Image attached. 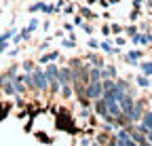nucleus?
Returning a JSON list of instances; mask_svg holds the SVG:
<instances>
[{
  "instance_id": "nucleus-18",
  "label": "nucleus",
  "mask_w": 152,
  "mask_h": 146,
  "mask_svg": "<svg viewBox=\"0 0 152 146\" xmlns=\"http://www.w3.org/2000/svg\"><path fill=\"white\" fill-rule=\"evenodd\" d=\"M99 47H102V51H104V53H114V51H116V49H112V47H110L108 43H102Z\"/></svg>"
},
{
  "instance_id": "nucleus-30",
  "label": "nucleus",
  "mask_w": 152,
  "mask_h": 146,
  "mask_svg": "<svg viewBox=\"0 0 152 146\" xmlns=\"http://www.w3.org/2000/svg\"><path fill=\"white\" fill-rule=\"evenodd\" d=\"M148 142H150V144H152V129H150V131H148Z\"/></svg>"
},
{
  "instance_id": "nucleus-17",
  "label": "nucleus",
  "mask_w": 152,
  "mask_h": 146,
  "mask_svg": "<svg viewBox=\"0 0 152 146\" xmlns=\"http://www.w3.org/2000/svg\"><path fill=\"white\" fill-rule=\"evenodd\" d=\"M61 93H64V98H70V95H72V89H70V85H61Z\"/></svg>"
},
{
  "instance_id": "nucleus-14",
  "label": "nucleus",
  "mask_w": 152,
  "mask_h": 146,
  "mask_svg": "<svg viewBox=\"0 0 152 146\" xmlns=\"http://www.w3.org/2000/svg\"><path fill=\"white\" fill-rule=\"evenodd\" d=\"M15 32H17V30H9V32H4V34H2V36H0V43H7V40H9V38H11V36H13V34H15Z\"/></svg>"
},
{
  "instance_id": "nucleus-31",
  "label": "nucleus",
  "mask_w": 152,
  "mask_h": 146,
  "mask_svg": "<svg viewBox=\"0 0 152 146\" xmlns=\"http://www.w3.org/2000/svg\"><path fill=\"white\" fill-rule=\"evenodd\" d=\"M133 4H135V7H140V4H142V0H133Z\"/></svg>"
},
{
  "instance_id": "nucleus-23",
  "label": "nucleus",
  "mask_w": 152,
  "mask_h": 146,
  "mask_svg": "<svg viewBox=\"0 0 152 146\" xmlns=\"http://www.w3.org/2000/svg\"><path fill=\"white\" fill-rule=\"evenodd\" d=\"M23 68H26L28 72H32V70H34V64H32V62H28V64H23Z\"/></svg>"
},
{
  "instance_id": "nucleus-26",
  "label": "nucleus",
  "mask_w": 152,
  "mask_h": 146,
  "mask_svg": "<svg viewBox=\"0 0 152 146\" xmlns=\"http://www.w3.org/2000/svg\"><path fill=\"white\" fill-rule=\"evenodd\" d=\"M137 146H152V144H150V142H146V140H140V142H137Z\"/></svg>"
},
{
  "instance_id": "nucleus-20",
  "label": "nucleus",
  "mask_w": 152,
  "mask_h": 146,
  "mask_svg": "<svg viewBox=\"0 0 152 146\" xmlns=\"http://www.w3.org/2000/svg\"><path fill=\"white\" fill-rule=\"evenodd\" d=\"M36 28H38V21H36V19H32V21L28 23V32H34Z\"/></svg>"
},
{
  "instance_id": "nucleus-27",
  "label": "nucleus",
  "mask_w": 152,
  "mask_h": 146,
  "mask_svg": "<svg viewBox=\"0 0 152 146\" xmlns=\"http://www.w3.org/2000/svg\"><path fill=\"white\" fill-rule=\"evenodd\" d=\"M89 47H91V49H97L99 45H97V43H95V40H89Z\"/></svg>"
},
{
  "instance_id": "nucleus-19",
  "label": "nucleus",
  "mask_w": 152,
  "mask_h": 146,
  "mask_svg": "<svg viewBox=\"0 0 152 146\" xmlns=\"http://www.w3.org/2000/svg\"><path fill=\"white\" fill-rule=\"evenodd\" d=\"M137 85H140V87H148L150 83H148V79H146V76H137Z\"/></svg>"
},
{
  "instance_id": "nucleus-32",
  "label": "nucleus",
  "mask_w": 152,
  "mask_h": 146,
  "mask_svg": "<svg viewBox=\"0 0 152 146\" xmlns=\"http://www.w3.org/2000/svg\"><path fill=\"white\" fill-rule=\"evenodd\" d=\"M2 83H4V79H2V76H0V89H2Z\"/></svg>"
},
{
  "instance_id": "nucleus-13",
  "label": "nucleus",
  "mask_w": 152,
  "mask_h": 146,
  "mask_svg": "<svg viewBox=\"0 0 152 146\" xmlns=\"http://www.w3.org/2000/svg\"><path fill=\"white\" fill-rule=\"evenodd\" d=\"M45 7H47L45 2H36V4H32V7H30V13H36V11H45Z\"/></svg>"
},
{
  "instance_id": "nucleus-21",
  "label": "nucleus",
  "mask_w": 152,
  "mask_h": 146,
  "mask_svg": "<svg viewBox=\"0 0 152 146\" xmlns=\"http://www.w3.org/2000/svg\"><path fill=\"white\" fill-rule=\"evenodd\" d=\"M87 59H89V62H93L95 66H102V59H99V57H95V55H89Z\"/></svg>"
},
{
  "instance_id": "nucleus-6",
  "label": "nucleus",
  "mask_w": 152,
  "mask_h": 146,
  "mask_svg": "<svg viewBox=\"0 0 152 146\" xmlns=\"http://www.w3.org/2000/svg\"><path fill=\"white\" fill-rule=\"evenodd\" d=\"M45 74H47V81L51 83V81H57V74H59V68H57V66H47V72H45Z\"/></svg>"
},
{
  "instance_id": "nucleus-8",
  "label": "nucleus",
  "mask_w": 152,
  "mask_h": 146,
  "mask_svg": "<svg viewBox=\"0 0 152 146\" xmlns=\"http://www.w3.org/2000/svg\"><path fill=\"white\" fill-rule=\"evenodd\" d=\"M140 55H142V53H140V51H129V53H127V59H129L131 64H137V59H140Z\"/></svg>"
},
{
  "instance_id": "nucleus-11",
  "label": "nucleus",
  "mask_w": 152,
  "mask_h": 146,
  "mask_svg": "<svg viewBox=\"0 0 152 146\" xmlns=\"http://www.w3.org/2000/svg\"><path fill=\"white\" fill-rule=\"evenodd\" d=\"M2 89L7 91V93H11V95H13V93H17V91H15V87L11 85V81H4V83H2Z\"/></svg>"
},
{
  "instance_id": "nucleus-29",
  "label": "nucleus",
  "mask_w": 152,
  "mask_h": 146,
  "mask_svg": "<svg viewBox=\"0 0 152 146\" xmlns=\"http://www.w3.org/2000/svg\"><path fill=\"white\" fill-rule=\"evenodd\" d=\"M4 49H7V43H0V53H2Z\"/></svg>"
},
{
  "instance_id": "nucleus-9",
  "label": "nucleus",
  "mask_w": 152,
  "mask_h": 146,
  "mask_svg": "<svg viewBox=\"0 0 152 146\" xmlns=\"http://www.w3.org/2000/svg\"><path fill=\"white\" fill-rule=\"evenodd\" d=\"M99 79H102V72H99L97 68L89 70V81H99Z\"/></svg>"
},
{
  "instance_id": "nucleus-22",
  "label": "nucleus",
  "mask_w": 152,
  "mask_h": 146,
  "mask_svg": "<svg viewBox=\"0 0 152 146\" xmlns=\"http://www.w3.org/2000/svg\"><path fill=\"white\" fill-rule=\"evenodd\" d=\"M83 17H89V19H93L95 15H93V13H91V11H89V9L85 7V9H83Z\"/></svg>"
},
{
  "instance_id": "nucleus-16",
  "label": "nucleus",
  "mask_w": 152,
  "mask_h": 146,
  "mask_svg": "<svg viewBox=\"0 0 152 146\" xmlns=\"http://www.w3.org/2000/svg\"><path fill=\"white\" fill-rule=\"evenodd\" d=\"M142 70H144V74L152 76V64H150V62H148V64H142Z\"/></svg>"
},
{
  "instance_id": "nucleus-3",
  "label": "nucleus",
  "mask_w": 152,
  "mask_h": 146,
  "mask_svg": "<svg viewBox=\"0 0 152 146\" xmlns=\"http://www.w3.org/2000/svg\"><path fill=\"white\" fill-rule=\"evenodd\" d=\"M133 104H135V102H133V100H131V98H129V95L125 93V95H123V98L118 100L121 112H123V114H129V112H131V108H133Z\"/></svg>"
},
{
  "instance_id": "nucleus-10",
  "label": "nucleus",
  "mask_w": 152,
  "mask_h": 146,
  "mask_svg": "<svg viewBox=\"0 0 152 146\" xmlns=\"http://www.w3.org/2000/svg\"><path fill=\"white\" fill-rule=\"evenodd\" d=\"M142 123L146 125V129L150 131V129H152V112H146V114H144V121H142Z\"/></svg>"
},
{
  "instance_id": "nucleus-5",
  "label": "nucleus",
  "mask_w": 152,
  "mask_h": 146,
  "mask_svg": "<svg viewBox=\"0 0 152 146\" xmlns=\"http://www.w3.org/2000/svg\"><path fill=\"white\" fill-rule=\"evenodd\" d=\"M125 117H127V121H137V119L142 117V104H133L131 112H129V114H125Z\"/></svg>"
},
{
  "instance_id": "nucleus-7",
  "label": "nucleus",
  "mask_w": 152,
  "mask_h": 146,
  "mask_svg": "<svg viewBox=\"0 0 152 146\" xmlns=\"http://www.w3.org/2000/svg\"><path fill=\"white\" fill-rule=\"evenodd\" d=\"M57 57H59V53H57V51H53V53H47V55H42V57H40V64H49V62H55Z\"/></svg>"
},
{
  "instance_id": "nucleus-2",
  "label": "nucleus",
  "mask_w": 152,
  "mask_h": 146,
  "mask_svg": "<svg viewBox=\"0 0 152 146\" xmlns=\"http://www.w3.org/2000/svg\"><path fill=\"white\" fill-rule=\"evenodd\" d=\"M32 76H34V85H36V89H47L49 87V81H47V74L40 70V68H34L32 70Z\"/></svg>"
},
{
  "instance_id": "nucleus-4",
  "label": "nucleus",
  "mask_w": 152,
  "mask_h": 146,
  "mask_svg": "<svg viewBox=\"0 0 152 146\" xmlns=\"http://www.w3.org/2000/svg\"><path fill=\"white\" fill-rule=\"evenodd\" d=\"M97 114H99V117H104L106 121H110V119H112V114H110V110H108V106H106L104 98H102V100H97Z\"/></svg>"
},
{
  "instance_id": "nucleus-28",
  "label": "nucleus",
  "mask_w": 152,
  "mask_h": 146,
  "mask_svg": "<svg viewBox=\"0 0 152 146\" xmlns=\"http://www.w3.org/2000/svg\"><path fill=\"white\" fill-rule=\"evenodd\" d=\"M72 11H74V4H68V7H66V13H68V15H70V13H72Z\"/></svg>"
},
{
  "instance_id": "nucleus-1",
  "label": "nucleus",
  "mask_w": 152,
  "mask_h": 146,
  "mask_svg": "<svg viewBox=\"0 0 152 146\" xmlns=\"http://www.w3.org/2000/svg\"><path fill=\"white\" fill-rule=\"evenodd\" d=\"M104 93V87H102V81H91L85 85V98L89 100H99Z\"/></svg>"
},
{
  "instance_id": "nucleus-24",
  "label": "nucleus",
  "mask_w": 152,
  "mask_h": 146,
  "mask_svg": "<svg viewBox=\"0 0 152 146\" xmlns=\"http://www.w3.org/2000/svg\"><path fill=\"white\" fill-rule=\"evenodd\" d=\"M131 138H133V140H135V142H140V140H144V138H142V134H131Z\"/></svg>"
},
{
  "instance_id": "nucleus-15",
  "label": "nucleus",
  "mask_w": 152,
  "mask_h": 146,
  "mask_svg": "<svg viewBox=\"0 0 152 146\" xmlns=\"http://www.w3.org/2000/svg\"><path fill=\"white\" fill-rule=\"evenodd\" d=\"M23 81L28 83V87H30V89H36V85H34V76H32V72H30L28 76H23Z\"/></svg>"
},
{
  "instance_id": "nucleus-25",
  "label": "nucleus",
  "mask_w": 152,
  "mask_h": 146,
  "mask_svg": "<svg viewBox=\"0 0 152 146\" xmlns=\"http://www.w3.org/2000/svg\"><path fill=\"white\" fill-rule=\"evenodd\" d=\"M64 47H70V49H72V47H74V40H64Z\"/></svg>"
},
{
  "instance_id": "nucleus-12",
  "label": "nucleus",
  "mask_w": 152,
  "mask_h": 146,
  "mask_svg": "<svg viewBox=\"0 0 152 146\" xmlns=\"http://www.w3.org/2000/svg\"><path fill=\"white\" fill-rule=\"evenodd\" d=\"M114 74H116V70H114L112 66H110L108 70H102V79H110V76H114Z\"/></svg>"
}]
</instances>
